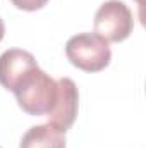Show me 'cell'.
<instances>
[{"mask_svg": "<svg viewBox=\"0 0 146 148\" xmlns=\"http://www.w3.org/2000/svg\"><path fill=\"white\" fill-rule=\"evenodd\" d=\"M17 105L29 115H48L57 100V79L40 69H31L12 90Z\"/></svg>", "mask_w": 146, "mask_h": 148, "instance_id": "obj_1", "label": "cell"}, {"mask_svg": "<svg viewBox=\"0 0 146 148\" xmlns=\"http://www.w3.org/2000/svg\"><path fill=\"white\" fill-rule=\"evenodd\" d=\"M65 55L74 67L84 73H100L112 60V50L107 40L96 33H79L67 40Z\"/></svg>", "mask_w": 146, "mask_h": 148, "instance_id": "obj_2", "label": "cell"}, {"mask_svg": "<svg viewBox=\"0 0 146 148\" xmlns=\"http://www.w3.org/2000/svg\"><path fill=\"white\" fill-rule=\"evenodd\" d=\"M134 17L131 9L120 0L103 2L95 14V33L107 41L119 43L131 36Z\"/></svg>", "mask_w": 146, "mask_h": 148, "instance_id": "obj_3", "label": "cell"}, {"mask_svg": "<svg viewBox=\"0 0 146 148\" xmlns=\"http://www.w3.org/2000/svg\"><path fill=\"white\" fill-rule=\"evenodd\" d=\"M77 110H79V91L76 83L71 77L57 79V100L53 109L46 115L48 122L65 133L74 124Z\"/></svg>", "mask_w": 146, "mask_h": 148, "instance_id": "obj_4", "label": "cell"}, {"mask_svg": "<svg viewBox=\"0 0 146 148\" xmlns=\"http://www.w3.org/2000/svg\"><path fill=\"white\" fill-rule=\"evenodd\" d=\"M38 67L33 53L21 48H9L0 55V84L5 90H14L24 74Z\"/></svg>", "mask_w": 146, "mask_h": 148, "instance_id": "obj_5", "label": "cell"}, {"mask_svg": "<svg viewBox=\"0 0 146 148\" xmlns=\"http://www.w3.org/2000/svg\"><path fill=\"white\" fill-rule=\"evenodd\" d=\"M19 148H65V133L50 122L38 124L24 133Z\"/></svg>", "mask_w": 146, "mask_h": 148, "instance_id": "obj_6", "label": "cell"}, {"mask_svg": "<svg viewBox=\"0 0 146 148\" xmlns=\"http://www.w3.org/2000/svg\"><path fill=\"white\" fill-rule=\"evenodd\" d=\"M17 9H21V10H28V12H33V10H40V9H43L46 3H48V0H10Z\"/></svg>", "mask_w": 146, "mask_h": 148, "instance_id": "obj_7", "label": "cell"}, {"mask_svg": "<svg viewBox=\"0 0 146 148\" xmlns=\"http://www.w3.org/2000/svg\"><path fill=\"white\" fill-rule=\"evenodd\" d=\"M3 35H5V24H3V19L0 17V41L3 40Z\"/></svg>", "mask_w": 146, "mask_h": 148, "instance_id": "obj_8", "label": "cell"}, {"mask_svg": "<svg viewBox=\"0 0 146 148\" xmlns=\"http://www.w3.org/2000/svg\"><path fill=\"white\" fill-rule=\"evenodd\" d=\"M138 3H139V7H143V0H136Z\"/></svg>", "mask_w": 146, "mask_h": 148, "instance_id": "obj_9", "label": "cell"}, {"mask_svg": "<svg viewBox=\"0 0 146 148\" xmlns=\"http://www.w3.org/2000/svg\"><path fill=\"white\" fill-rule=\"evenodd\" d=\"M0 148H2V147H0Z\"/></svg>", "mask_w": 146, "mask_h": 148, "instance_id": "obj_10", "label": "cell"}]
</instances>
